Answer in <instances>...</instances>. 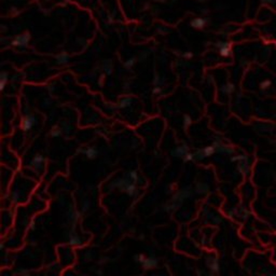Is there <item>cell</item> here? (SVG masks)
Returning a JSON list of instances; mask_svg holds the SVG:
<instances>
[{
	"instance_id": "1",
	"label": "cell",
	"mask_w": 276,
	"mask_h": 276,
	"mask_svg": "<svg viewBox=\"0 0 276 276\" xmlns=\"http://www.w3.org/2000/svg\"><path fill=\"white\" fill-rule=\"evenodd\" d=\"M30 41V35L28 33L22 34L20 36L15 37L13 40H12V46H26L28 44V42Z\"/></svg>"
},
{
	"instance_id": "2",
	"label": "cell",
	"mask_w": 276,
	"mask_h": 276,
	"mask_svg": "<svg viewBox=\"0 0 276 276\" xmlns=\"http://www.w3.org/2000/svg\"><path fill=\"white\" fill-rule=\"evenodd\" d=\"M37 122L35 116H31V114H28V116H25L22 120V128H23L24 132H28L34 127L35 123Z\"/></svg>"
},
{
	"instance_id": "3",
	"label": "cell",
	"mask_w": 276,
	"mask_h": 276,
	"mask_svg": "<svg viewBox=\"0 0 276 276\" xmlns=\"http://www.w3.org/2000/svg\"><path fill=\"white\" fill-rule=\"evenodd\" d=\"M216 46L219 48V53L221 56L228 57L231 55V44L228 42H217Z\"/></svg>"
},
{
	"instance_id": "4",
	"label": "cell",
	"mask_w": 276,
	"mask_h": 276,
	"mask_svg": "<svg viewBox=\"0 0 276 276\" xmlns=\"http://www.w3.org/2000/svg\"><path fill=\"white\" fill-rule=\"evenodd\" d=\"M190 195H191V191H190V190H185V189H182V190L178 191L175 195H174V198H173V201H174V202H177V203H181V202L185 201V198H188L189 196H190Z\"/></svg>"
},
{
	"instance_id": "5",
	"label": "cell",
	"mask_w": 276,
	"mask_h": 276,
	"mask_svg": "<svg viewBox=\"0 0 276 276\" xmlns=\"http://www.w3.org/2000/svg\"><path fill=\"white\" fill-rule=\"evenodd\" d=\"M188 146L187 145H182V146H178L177 148H175V149L172 151V155L174 156V158H183V156L188 153Z\"/></svg>"
},
{
	"instance_id": "6",
	"label": "cell",
	"mask_w": 276,
	"mask_h": 276,
	"mask_svg": "<svg viewBox=\"0 0 276 276\" xmlns=\"http://www.w3.org/2000/svg\"><path fill=\"white\" fill-rule=\"evenodd\" d=\"M206 24H207V20H206V19L196 17V19L191 21L190 25H191V27L195 28V29H202V28H204V27L206 26Z\"/></svg>"
},
{
	"instance_id": "7",
	"label": "cell",
	"mask_w": 276,
	"mask_h": 276,
	"mask_svg": "<svg viewBox=\"0 0 276 276\" xmlns=\"http://www.w3.org/2000/svg\"><path fill=\"white\" fill-rule=\"evenodd\" d=\"M158 264H159V260L156 259V258H146V260L141 263L143 267V269H146V270H150V269H153V267H156Z\"/></svg>"
},
{
	"instance_id": "8",
	"label": "cell",
	"mask_w": 276,
	"mask_h": 276,
	"mask_svg": "<svg viewBox=\"0 0 276 276\" xmlns=\"http://www.w3.org/2000/svg\"><path fill=\"white\" fill-rule=\"evenodd\" d=\"M43 162H44V156L41 155V154H37L30 161V166L36 169H39L41 168V165L43 164Z\"/></svg>"
},
{
	"instance_id": "9",
	"label": "cell",
	"mask_w": 276,
	"mask_h": 276,
	"mask_svg": "<svg viewBox=\"0 0 276 276\" xmlns=\"http://www.w3.org/2000/svg\"><path fill=\"white\" fill-rule=\"evenodd\" d=\"M81 152L90 160L95 159V158H97V155H98V150L96 149V148H94V147H88V148L84 149L83 151H81Z\"/></svg>"
},
{
	"instance_id": "10",
	"label": "cell",
	"mask_w": 276,
	"mask_h": 276,
	"mask_svg": "<svg viewBox=\"0 0 276 276\" xmlns=\"http://www.w3.org/2000/svg\"><path fill=\"white\" fill-rule=\"evenodd\" d=\"M55 59L56 63L59 64V65H66L69 62V55L67 53H61L58 55H56Z\"/></svg>"
},
{
	"instance_id": "11",
	"label": "cell",
	"mask_w": 276,
	"mask_h": 276,
	"mask_svg": "<svg viewBox=\"0 0 276 276\" xmlns=\"http://www.w3.org/2000/svg\"><path fill=\"white\" fill-rule=\"evenodd\" d=\"M132 103H133V99H132L131 97H124V98H122V99L119 101L118 107L121 108V109H124V108L130 107L131 105H132Z\"/></svg>"
},
{
	"instance_id": "12",
	"label": "cell",
	"mask_w": 276,
	"mask_h": 276,
	"mask_svg": "<svg viewBox=\"0 0 276 276\" xmlns=\"http://www.w3.org/2000/svg\"><path fill=\"white\" fill-rule=\"evenodd\" d=\"M8 81H9V75H8V72H6V71L1 72V75H0V90H1V91L4 90Z\"/></svg>"
},
{
	"instance_id": "13",
	"label": "cell",
	"mask_w": 276,
	"mask_h": 276,
	"mask_svg": "<svg viewBox=\"0 0 276 276\" xmlns=\"http://www.w3.org/2000/svg\"><path fill=\"white\" fill-rule=\"evenodd\" d=\"M208 189H209V187H208L207 183L200 182V183H198L196 187H195V192L198 193V194H204V193H206V192L208 191Z\"/></svg>"
},
{
	"instance_id": "14",
	"label": "cell",
	"mask_w": 276,
	"mask_h": 276,
	"mask_svg": "<svg viewBox=\"0 0 276 276\" xmlns=\"http://www.w3.org/2000/svg\"><path fill=\"white\" fill-rule=\"evenodd\" d=\"M208 266H209V269L214 273L219 272V267H220V266H219V261H218L217 258H213L210 262L208 263Z\"/></svg>"
},
{
	"instance_id": "15",
	"label": "cell",
	"mask_w": 276,
	"mask_h": 276,
	"mask_svg": "<svg viewBox=\"0 0 276 276\" xmlns=\"http://www.w3.org/2000/svg\"><path fill=\"white\" fill-rule=\"evenodd\" d=\"M124 191L126 192V193L130 195V196H134V195L137 193V188H136V185H135V183H134V182H131L130 185H128L126 188L124 189Z\"/></svg>"
},
{
	"instance_id": "16",
	"label": "cell",
	"mask_w": 276,
	"mask_h": 276,
	"mask_svg": "<svg viewBox=\"0 0 276 276\" xmlns=\"http://www.w3.org/2000/svg\"><path fill=\"white\" fill-rule=\"evenodd\" d=\"M202 151H203V154H204L205 158H208V156L213 155V154H214V153L217 151V149H216L214 146H208V147H205V148H203V149H202Z\"/></svg>"
},
{
	"instance_id": "17",
	"label": "cell",
	"mask_w": 276,
	"mask_h": 276,
	"mask_svg": "<svg viewBox=\"0 0 276 276\" xmlns=\"http://www.w3.org/2000/svg\"><path fill=\"white\" fill-rule=\"evenodd\" d=\"M238 170H240L243 175H247L248 174V172H249V165L248 164H246V161H244V162H240V164H238Z\"/></svg>"
},
{
	"instance_id": "18",
	"label": "cell",
	"mask_w": 276,
	"mask_h": 276,
	"mask_svg": "<svg viewBox=\"0 0 276 276\" xmlns=\"http://www.w3.org/2000/svg\"><path fill=\"white\" fill-rule=\"evenodd\" d=\"M234 88H235V86H234L233 83H227L225 85L222 86L221 91H222V93H224V94H231V93H233Z\"/></svg>"
},
{
	"instance_id": "19",
	"label": "cell",
	"mask_w": 276,
	"mask_h": 276,
	"mask_svg": "<svg viewBox=\"0 0 276 276\" xmlns=\"http://www.w3.org/2000/svg\"><path fill=\"white\" fill-rule=\"evenodd\" d=\"M62 133H63V131L61 130V127H59L58 125H55V126L51 130L50 135H51L53 138H57V137H59L61 135H62Z\"/></svg>"
},
{
	"instance_id": "20",
	"label": "cell",
	"mask_w": 276,
	"mask_h": 276,
	"mask_svg": "<svg viewBox=\"0 0 276 276\" xmlns=\"http://www.w3.org/2000/svg\"><path fill=\"white\" fill-rule=\"evenodd\" d=\"M81 238L78 236H71L69 238V244L72 245V246H78V245H81Z\"/></svg>"
},
{
	"instance_id": "21",
	"label": "cell",
	"mask_w": 276,
	"mask_h": 276,
	"mask_svg": "<svg viewBox=\"0 0 276 276\" xmlns=\"http://www.w3.org/2000/svg\"><path fill=\"white\" fill-rule=\"evenodd\" d=\"M103 68H104V71L106 72L107 75H111L112 71H113V67H112V65H111L109 62L105 63L104 66H103Z\"/></svg>"
},
{
	"instance_id": "22",
	"label": "cell",
	"mask_w": 276,
	"mask_h": 276,
	"mask_svg": "<svg viewBox=\"0 0 276 276\" xmlns=\"http://www.w3.org/2000/svg\"><path fill=\"white\" fill-rule=\"evenodd\" d=\"M127 176H128V179H130L131 181H133L134 183L138 181V174H137L135 170H131V172L127 174Z\"/></svg>"
},
{
	"instance_id": "23",
	"label": "cell",
	"mask_w": 276,
	"mask_h": 276,
	"mask_svg": "<svg viewBox=\"0 0 276 276\" xmlns=\"http://www.w3.org/2000/svg\"><path fill=\"white\" fill-rule=\"evenodd\" d=\"M135 63H136V57H131L124 63V66H125V68H132L135 65Z\"/></svg>"
},
{
	"instance_id": "24",
	"label": "cell",
	"mask_w": 276,
	"mask_h": 276,
	"mask_svg": "<svg viewBox=\"0 0 276 276\" xmlns=\"http://www.w3.org/2000/svg\"><path fill=\"white\" fill-rule=\"evenodd\" d=\"M232 162H244V161H247V156L244 155V154H240V155H235L231 159Z\"/></svg>"
},
{
	"instance_id": "25",
	"label": "cell",
	"mask_w": 276,
	"mask_h": 276,
	"mask_svg": "<svg viewBox=\"0 0 276 276\" xmlns=\"http://www.w3.org/2000/svg\"><path fill=\"white\" fill-rule=\"evenodd\" d=\"M182 123H183V126H185V128H187L189 125H191L192 120H191V118H190V116H188V114H185V116H183V119H182Z\"/></svg>"
},
{
	"instance_id": "26",
	"label": "cell",
	"mask_w": 276,
	"mask_h": 276,
	"mask_svg": "<svg viewBox=\"0 0 276 276\" xmlns=\"http://www.w3.org/2000/svg\"><path fill=\"white\" fill-rule=\"evenodd\" d=\"M271 84H272V81H271V80H265V81L261 82L260 88H262V90H266L267 88H270V86H271Z\"/></svg>"
},
{
	"instance_id": "27",
	"label": "cell",
	"mask_w": 276,
	"mask_h": 276,
	"mask_svg": "<svg viewBox=\"0 0 276 276\" xmlns=\"http://www.w3.org/2000/svg\"><path fill=\"white\" fill-rule=\"evenodd\" d=\"M193 160H194V154H193V153L188 152L183 156V161H185V162H190V161H193Z\"/></svg>"
},
{
	"instance_id": "28",
	"label": "cell",
	"mask_w": 276,
	"mask_h": 276,
	"mask_svg": "<svg viewBox=\"0 0 276 276\" xmlns=\"http://www.w3.org/2000/svg\"><path fill=\"white\" fill-rule=\"evenodd\" d=\"M146 260V257L143 256V255H138V256H135V261L136 262H139L140 264Z\"/></svg>"
},
{
	"instance_id": "29",
	"label": "cell",
	"mask_w": 276,
	"mask_h": 276,
	"mask_svg": "<svg viewBox=\"0 0 276 276\" xmlns=\"http://www.w3.org/2000/svg\"><path fill=\"white\" fill-rule=\"evenodd\" d=\"M90 209V202H86V203H83L82 204V210L86 211Z\"/></svg>"
},
{
	"instance_id": "30",
	"label": "cell",
	"mask_w": 276,
	"mask_h": 276,
	"mask_svg": "<svg viewBox=\"0 0 276 276\" xmlns=\"http://www.w3.org/2000/svg\"><path fill=\"white\" fill-rule=\"evenodd\" d=\"M162 93V88L161 86H155L153 88V94H161Z\"/></svg>"
},
{
	"instance_id": "31",
	"label": "cell",
	"mask_w": 276,
	"mask_h": 276,
	"mask_svg": "<svg viewBox=\"0 0 276 276\" xmlns=\"http://www.w3.org/2000/svg\"><path fill=\"white\" fill-rule=\"evenodd\" d=\"M263 4H270L273 6H276V0H261Z\"/></svg>"
},
{
	"instance_id": "32",
	"label": "cell",
	"mask_w": 276,
	"mask_h": 276,
	"mask_svg": "<svg viewBox=\"0 0 276 276\" xmlns=\"http://www.w3.org/2000/svg\"><path fill=\"white\" fill-rule=\"evenodd\" d=\"M182 55H183V57H185V58H191L192 56H193V54H192L191 52H185Z\"/></svg>"
},
{
	"instance_id": "33",
	"label": "cell",
	"mask_w": 276,
	"mask_h": 276,
	"mask_svg": "<svg viewBox=\"0 0 276 276\" xmlns=\"http://www.w3.org/2000/svg\"><path fill=\"white\" fill-rule=\"evenodd\" d=\"M159 82H160V77L159 76H156L155 78H154V84H158Z\"/></svg>"
},
{
	"instance_id": "34",
	"label": "cell",
	"mask_w": 276,
	"mask_h": 276,
	"mask_svg": "<svg viewBox=\"0 0 276 276\" xmlns=\"http://www.w3.org/2000/svg\"><path fill=\"white\" fill-rule=\"evenodd\" d=\"M29 228L31 229V230H34V229L36 228V225H35V223H34V222H30V223H29Z\"/></svg>"
},
{
	"instance_id": "35",
	"label": "cell",
	"mask_w": 276,
	"mask_h": 276,
	"mask_svg": "<svg viewBox=\"0 0 276 276\" xmlns=\"http://www.w3.org/2000/svg\"><path fill=\"white\" fill-rule=\"evenodd\" d=\"M154 1H158V2H164L165 0H154Z\"/></svg>"
},
{
	"instance_id": "36",
	"label": "cell",
	"mask_w": 276,
	"mask_h": 276,
	"mask_svg": "<svg viewBox=\"0 0 276 276\" xmlns=\"http://www.w3.org/2000/svg\"><path fill=\"white\" fill-rule=\"evenodd\" d=\"M198 1H203V0H198Z\"/></svg>"
}]
</instances>
